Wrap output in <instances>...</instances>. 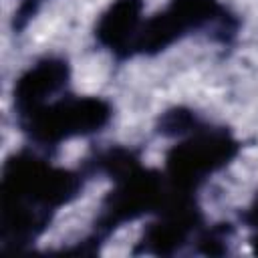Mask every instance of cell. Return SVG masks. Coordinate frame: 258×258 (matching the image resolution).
<instances>
[{
    "mask_svg": "<svg viewBox=\"0 0 258 258\" xmlns=\"http://www.w3.org/2000/svg\"><path fill=\"white\" fill-rule=\"evenodd\" d=\"M240 151L242 143L228 127L202 121L165 151L163 175L171 191L198 196V189L226 169Z\"/></svg>",
    "mask_w": 258,
    "mask_h": 258,
    "instance_id": "obj_5",
    "label": "cell"
},
{
    "mask_svg": "<svg viewBox=\"0 0 258 258\" xmlns=\"http://www.w3.org/2000/svg\"><path fill=\"white\" fill-rule=\"evenodd\" d=\"M145 22L143 0H113L99 16L93 28L95 42L117 62L135 58L137 38Z\"/></svg>",
    "mask_w": 258,
    "mask_h": 258,
    "instance_id": "obj_7",
    "label": "cell"
},
{
    "mask_svg": "<svg viewBox=\"0 0 258 258\" xmlns=\"http://www.w3.org/2000/svg\"><path fill=\"white\" fill-rule=\"evenodd\" d=\"M71 62L60 54H44L30 62L12 85V109L20 119L69 91Z\"/></svg>",
    "mask_w": 258,
    "mask_h": 258,
    "instance_id": "obj_6",
    "label": "cell"
},
{
    "mask_svg": "<svg viewBox=\"0 0 258 258\" xmlns=\"http://www.w3.org/2000/svg\"><path fill=\"white\" fill-rule=\"evenodd\" d=\"M240 220L246 228H250L252 232H258V191L254 194L252 202L248 204V208L240 214Z\"/></svg>",
    "mask_w": 258,
    "mask_h": 258,
    "instance_id": "obj_11",
    "label": "cell"
},
{
    "mask_svg": "<svg viewBox=\"0 0 258 258\" xmlns=\"http://www.w3.org/2000/svg\"><path fill=\"white\" fill-rule=\"evenodd\" d=\"M204 119L189 107H171L165 109L157 121H155V131L161 137H171V139H179L183 135H187L191 129H196Z\"/></svg>",
    "mask_w": 258,
    "mask_h": 258,
    "instance_id": "obj_8",
    "label": "cell"
},
{
    "mask_svg": "<svg viewBox=\"0 0 258 258\" xmlns=\"http://www.w3.org/2000/svg\"><path fill=\"white\" fill-rule=\"evenodd\" d=\"M111 181L113 187L105 194L99 206L93 230L81 242L77 252H97L99 246L125 224L159 214L171 194L163 169L145 167L143 163Z\"/></svg>",
    "mask_w": 258,
    "mask_h": 258,
    "instance_id": "obj_4",
    "label": "cell"
},
{
    "mask_svg": "<svg viewBox=\"0 0 258 258\" xmlns=\"http://www.w3.org/2000/svg\"><path fill=\"white\" fill-rule=\"evenodd\" d=\"M44 0H20L18 10L14 12V28L16 30H22L26 26V22L36 14V10H38V6Z\"/></svg>",
    "mask_w": 258,
    "mask_h": 258,
    "instance_id": "obj_10",
    "label": "cell"
},
{
    "mask_svg": "<svg viewBox=\"0 0 258 258\" xmlns=\"http://www.w3.org/2000/svg\"><path fill=\"white\" fill-rule=\"evenodd\" d=\"M87 179L81 165H54L36 147L12 153L2 165L0 179L4 250L30 248L50 228L54 216L81 196Z\"/></svg>",
    "mask_w": 258,
    "mask_h": 258,
    "instance_id": "obj_1",
    "label": "cell"
},
{
    "mask_svg": "<svg viewBox=\"0 0 258 258\" xmlns=\"http://www.w3.org/2000/svg\"><path fill=\"white\" fill-rule=\"evenodd\" d=\"M240 20L222 0H167L147 16L137 38L135 56H155L191 34H206L220 44H232Z\"/></svg>",
    "mask_w": 258,
    "mask_h": 258,
    "instance_id": "obj_2",
    "label": "cell"
},
{
    "mask_svg": "<svg viewBox=\"0 0 258 258\" xmlns=\"http://www.w3.org/2000/svg\"><path fill=\"white\" fill-rule=\"evenodd\" d=\"M234 236L232 224H212L204 226L196 236V252L206 256H218L228 252V244Z\"/></svg>",
    "mask_w": 258,
    "mask_h": 258,
    "instance_id": "obj_9",
    "label": "cell"
},
{
    "mask_svg": "<svg viewBox=\"0 0 258 258\" xmlns=\"http://www.w3.org/2000/svg\"><path fill=\"white\" fill-rule=\"evenodd\" d=\"M113 115L115 107L109 99L67 91L16 119V125L32 147L50 153L71 139L91 137L105 131L111 125Z\"/></svg>",
    "mask_w": 258,
    "mask_h": 258,
    "instance_id": "obj_3",
    "label": "cell"
}]
</instances>
